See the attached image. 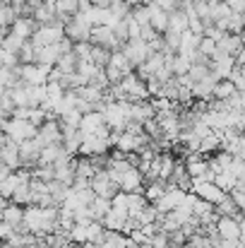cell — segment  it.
Segmentation results:
<instances>
[{"instance_id": "obj_1", "label": "cell", "mask_w": 245, "mask_h": 248, "mask_svg": "<svg viewBox=\"0 0 245 248\" xmlns=\"http://www.w3.org/2000/svg\"><path fill=\"white\" fill-rule=\"evenodd\" d=\"M0 128H2V135H10L17 145H22V142H27V140H34V138L39 135V128H36L34 123L19 121V118H2Z\"/></svg>"}, {"instance_id": "obj_2", "label": "cell", "mask_w": 245, "mask_h": 248, "mask_svg": "<svg viewBox=\"0 0 245 248\" xmlns=\"http://www.w3.org/2000/svg\"><path fill=\"white\" fill-rule=\"evenodd\" d=\"M51 73L53 68L51 65H41V63H31V65H19V78L24 84H36V87H43L51 80Z\"/></svg>"}, {"instance_id": "obj_3", "label": "cell", "mask_w": 245, "mask_h": 248, "mask_svg": "<svg viewBox=\"0 0 245 248\" xmlns=\"http://www.w3.org/2000/svg\"><path fill=\"white\" fill-rule=\"evenodd\" d=\"M41 147H51V145H63V125L60 118H51L39 128V135L34 138Z\"/></svg>"}, {"instance_id": "obj_4", "label": "cell", "mask_w": 245, "mask_h": 248, "mask_svg": "<svg viewBox=\"0 0 245 248\" xmlns=\"http://www.w3.org/2000/svg\"><path fill=\"white\" fill-rule=\"evenodd\" d=\"M65 39V27L63 24H46V27H39V31L31 36V41L36 44V48H43V46H56Z\"/></svg>"}, {"instance_id": "obj_5", "label": "cell", "mask_w": 245, "mask_h": 248, "mask_svg": "<svg viewBox=\"0 0 245 248\" xmlns=\"http://www.w3.org/2000/svg\"><path fill=\"white\" fill-rule=\"evenodd\" d=\"M120 87H123V92L128 94V101H147V99H152L149 96V89H147V82L137 75V73H130L123 82H120Z\"/></svg>"}, {"instance_id": "obj_6", "label": "cell", "mask_w": 245, "mask_h": 248, "mask_svg": "<svg viewBox=\"0 0 245 248\" xmlns=\"http://www.w3.org/2000/svg\"><path fill=\"white\" fill-rule=\"evenodd\" d=\"M91 190L99 195V198H108V200H113L118 193H120V188H118V183L111 178V173L106 171V169H101V171H96V176L91 178Z\"/></svg>"}, {"instance_id": "obj_7", "label": "cell", "mask_w": 245, "mask_h": 248, "mask_svg": "<svg viewBox=\"0 0 245 248\" xmlns=\"http://www.w3.org/2000/svg\"><path fill=\"white\" fill-rule=\"evenodd\" d=\"M0 164L10 166L12 171H19L22 169V155H19V145L10 138V135H2L0 138Z\"/></svg>"}, {"instance_id": "obj_8", "label": "cell", "mask_w": 245, "mask_h": 248, "mask_svg": "<svg viewBox=\"0 0 245 248\" xmlns=\"http://www.w3.org/2000/svg\"><path fill=\"white\" fill-rule=\"evenodd\" d=\"M123 53L128 56V61L135 65V70L140 68V65H144L147 63V58L152 56V48H149V44H144L142 39H135V41H128L125 46H123Z\"/></svg>"}, {"instance_id": "obj_9", "label": "cell", "mask_w": 245, "mask_h": 248, "mask_svg": "<svg viewBox=\"0 0 245 248\" xmlns=\"http://www.w3.org/2000/svg\"><path fill=\"white\" fill-rule=\"evenodd\" d=\"M91 44L94 46H103L108 51H123V44L118 41L113 27H94L91 31Z\"/></svg>"}, {"instance_id": "obj_10", "label": "cell", "mask_w": 245, "mask_h": 248, "mask_svg": "<svg viewBox=\"0 0 245 248\" xmlns=\"http://www.w3.org/2000/svg\"><path fill=\"white\" fill-rule=\"evenodd\" d=\"M185 190H180L178 186H173V183H168V190H166V195H163L161 200L157 202V210L161 212V215H168V212H173V210H178L180 205H183V200H185Z\"/></svg>"}, {"instance_id": "obj_11", "label": "cell", "mask_w": 245, "mask_h": 248, "mask_svg": "<svg viewBox=\"0 0 245 248\" xmlns=\"http://www.w3.org/2000/svg\"><path fill=\"white\" fill-rule=\"evenodd\" d=\"M120 190L123 193H144V186H147V181H144V173L137 169V166H132L130 171H125L123 176H120Z\"/></svg>"}, {"instance_id": "obj_12", "label": "cell", "mask_w": 245, "mask_h": 248, "mask_svg": "<svg viewBox=\"0 0 245 248\" xmlns=\"http://www.w3.org/2000/svg\"><path fill=\"white\" fill-rule=\"evenodd\" d=\"M41 152H43V147L36 142V140H27V142H22L19 145V155H22V169H36V166L41 164Z\"/></svg>"}, {"instance_id": "obj_13", "label": "cell", "mask_w": 245, "mask_h": 248, "mask_svg": "<svg viewBox=\"0 0 245 248\" xmlns=\"http://www.w3.org/2000/svg\"><path fill=\"white\" fill-rule=\"evenodd\" d=\"M192 193L197 195V198H202V200H207V202H212V205H219L221 200H226V193L214 183V181H204V183H195L192 186Z\"/></svg>"}, {"instance_id": "obj_14", "label": "cell", "mask_w": 245, "mask_h": 248, "mask_svg": "<svg viewBox=\"0 0 245 248\" xmlns=\"http://www.w3.org/2000/svg\"><path fill=\"white\" fill-rule=\"evenodd\" d=\"M91 27L86 24V22H82V19H70L68 24H65V36L70 39V41H75V44H86V41H91Z\"/></svg>"}, {"instance_id": "obj_15", "label": "cell", "mask_w": 245, "mask_h": 248, "mask_svg": "<svg viewBox=\"0 0 245 248\" xmlns=\"http://www.w3.org/2000/svg\"><path fill=\"white\" fill-rule=\"evenodd\" d=\"M216 234L226 241H238L241 239V219L236 217H221L216 222Z\"/></svg>"}, {"instance_id": "obj_16", "label": "cell", "mask_w": 245, "mask_h": 248, "mask_svg": "<svg viewBox=\"0 0 245 248\" xmlns=\"http://www.w3.org/2000/svg\"><path fill=\"white\" fill-rule=\"evenodd\" d=\"M108 125H106V116L101 113V111H94V113H86L84 118H82V125L80 130L84 133V138L86 135H99L101 130H106Z\"/></svg>"}, {"instance_id": "obj_17", "label": "cell", "mask_w": 245, "mask_h": 248, "mask_svg": "<svg viewBox=\"0 0 245 248\" xmlns=\"http://www.w3.org/2000/svg\"><path fill=\"white\" fill-rule=\"evenodd\" d=\"M82 145H84V133L77 128H65L63 125V147L68 150V155H80Z\"/></svg>"}, {"instance_id": "obj_18", "label": "cell", "mask_w": 245, "mask_h": 248, "mask_svg": "<svg viewBox=\"0 0 245 248\" xmlns=\"http://www.w3.org/2000/svg\"><path fill=\"white\" fill-rule=\"evenodd\" d=\"M2 222L12 224L17 232H24V207H19L14 202L2 205Z\"/></svg>"}, {"instance_id": "obj_19", "label": "cell", "mask_w": 245, "mask_h": 248, "mask_svg": "<svg viewBox=\"0 0 245 248\" xmlns=\"http://www.w3.org/2000/svg\"><path fill=\"white\" fill-rule=\"evenodd\" d=\"M216 84H219V78L212 73L207 80H202V82H197L195 87H192L195 99H197V101H212V99H214V89H216Z\"/></svg>"}, {"instance_id": "obj_20", "label": "cell", "mask_w": 245, "mask_h": 248, "mask_svg": "<svg viewBox=\"0 0 245 248\" xmlns=\"http://www.w3.org/2000/svg\"><path fill=\"white\" fill-rule=\"evenodd\" d=\"M152 118H157V111H154L152 101H135V104H132V116H130L132 123L144 125V123L152 121Z\"/></svg>"}, {"instance_id": "obj_21", "label": "cell", "mask_w": 245, "mask_h": 248, "mask_svg": "<svg viewBox=\"0 0 245 248\" xmlns=\"http://www.w3.org/2000/svg\"><path fill=\"white\" fill-rule=\"evenodd\" d=\"M216 46H219V51H224V53H229V56H238V53L245 48L241 34H226Z\"/></svg>"}, {"instance_id": "obj_22", "label": "cell", "mask_w": 245, "mask_h": 248, "mask_svg": "<svg viewBox=\"0 0 245 248\" xmlns=\"http://www.w3.org/2000/svg\"><path fill=\"white\" fill-rule=\"evenodd\" d=\"M216 212H219V217H236V219L245 222V212H241L238 202H236L231 195H226V200H221V202L216 205Z\"/></svg>"}, {"instance_id": "obj_23", "label": "cell", "mask_w": 245, "mask_h": 248, "mask_svg": "<svg viewBox=\"0 0 245 248\" xmlns=\"http://www.w3.org/2000/svg\"><path fill=\"white\" fill-rule=\"evenodd\" d=\"M147 207H149V200L144 198V193H128V210L132 219H137Z\"/></svg>"}, {"instance_id": "obj_24", "label": "cell", "mask_w": 245, "mask_h": 248, "mask_svg": "<svg viewBox=\"0 0 245 248\" xmlns=\"http://www.w3.org/2000/svg\"><path fill=\"white\" fill-rule=\"evenodd\" d=\"M175 159H173V155L171 152H163L159 155V181L163 183H171V178H173V171H175Z\"/></svg>"}, {"instance_id": "obj_25", "label": "cell", "mask_w": 245, "mask_h": 248, "mask_svg": "<svg viewBox=\"0 0 245 248\" xmlns=\"http://www.w3.org/2000/svg\"><path fill=\"white\" fill-rule=\"evenodd\" d=\"M60 56H63V53H60L58 44H56V46H43V48H39V58H36V63L56 68V65H58V61H60Z\"/></svg>"}, {"instance_id": "obj_26", "label": "cell", "mask_w": 245, "mask_h": 248, "mask_svg": "<svg viewBox=\"0 0 245 248\" xmlns=\"http://www.w3.org/2000/svg\"><path fill=\"white\" fill-rule=\"evenodd\" d=\"M166 190H168V183H163V181H152V183L144 186V198L149 200V205H157L163 195H166Z\"/></svg>"}, {"instance_id": "obj_27", "label": "cell", "mask_w": 245, "mask_h": 248, "mask_svg": "<svg viewBox=\"0 0 245 248\" xmlns=\"http://www.w3.org/2000/svg\"><path fill=\"white\" fill-rule=\"evenodd\" d=\"M168 29H171V31H175V34L187 31V29H190V17H187L183 10L171 12V17H168Z\"/></svg>"}, {"instance_id": "obj_28", "label": "cell", "mask_w": 245, "mask_h": 248, "mask_svg": "<svg viewBox=\"0 0 245 248\" xmlns=\"http://www.w3.org/2000/svg\"><path fill=\"white\" fill-rule=\"evenodd\" d=\"M89 207H91V212H94V219H96V222H103L106 215L113 210V200H108V198H99V195H96V200H94Z\"/></svg>"}, {"instance_id": "obj_29", "label": "cell", "mask_w": 245, "mask_h": 248, "mask_svg": "<svg viewBox=\"0 0 245 248\" xmlns=\"http://www.w3.org/2000/svg\"><path fill=\"white\" fill-rule=\"evenodd\" d=\"M214 183L226 193V195H231L236 188H238V178L231 173V171H224V173H219V176H214Z\"/></svg>"}, {"instance_id": "obj_30", "label": "cell", "mask_w": 245, "mask_h": 248, "mask_svg": "<svg viewBox=\"0 0 245 248\" xmlns=\"http://www.w3.org/2000/svg\"><path fill=\"white\" fill-rule=\"evenodd\" d=\"M0 22H2V36H7L10 29H12V24L17 22V15H14L12 5H7V2L0 5Z\"/></svg>"}, {"instance_id": "obj_31", "label": "cell", "mask_w": 245, "mask_h": 248, "mask_svg": "<svg viewBox=\"0 0 245 248\" xmlns=\"http://www.w3.org/2000/svg\"><path fill=\"white\" fill-rule=\"evenodd\" d=\"M233 94H238V87L231 82V80H219L216 84V89H214V99L216 101H226V99H231Z\"/></svg>"}, {"instance_id": "obj_32", "label": "cell", "mask_w": 245, "mask_h": 248, "mask_svg": "<svg viewBox=\"0 0 245 248\" xmlns=\"http://www.w3.org/2000/svg\"><path fill=\"white\" fill-rule=\"evenodd\" d=\"M77 65H80V58L75 56V53H68V56H60V61H58V70L63 73V75H75L77 73Z\"/></svg>"}, {"instance_id": "obj_33", "label": "cell", "mask_w": 245, "mask_h": 248, "mask_svg": "<svg viewBox=\"0 0 245 248\" xmlns=\"http://www.w3.org/2000/svg\"><path fill=\"white\" fill-rule=\"evenodd\" d=\"M108 10L113 12V17H115L118 22H123V19H128V17H132V10H135V7H132L130 2H125V0H113Z\"/></svg>"}, {"instance_id": "obj_34", "label": "cell", "mask_w": 245, "mask_h": 248, "mask_svg": "<svg viewBox=\"0 0 245 248\" xmlns=\"http://www.w3.org/2000/svg\"><path fill=\"white\" fill-rule=\"evenodd\" d=\"M36 58H39L36 44H34V41H24V46H22V51H19V63H22V65H31V63H36Z\"/></svg>"}, {"instance_id": "obj_35", "label": "cell", "mask_w": 245, "mask_h": 248, "mask_svg": "<svg viewBox=\"0 0 245 248\" xmlns=\"http://www.w3.org/2000/svg\"><path fill=\"white\" fill-rule=\"evenodd\" d=\"M111 65H115L118 70H123L125 75H130V73H135V65L128 61V56L123 53V51H113V58H111Z\"/></svg>"}, {"instance_id": "obj_36", "label": "cell", "mask_w": 245, "mask_h": 248, "mask_svg": "<svg viewBox=\"0 0 245 248\" xmlns=\"http://www.w3.org/2000/svg\"><path fill=\"white\" fill-rule=\"evenodd\" d=\"M111 58H113V51H108V48H103V46H94L91 61H94L99 68H106V65L111 63Z\"/></svg>"}, {"instance_id": "obj_37", "label": "cell", "mask_w": 245, "mask_h": 248, "mask_svg": "<svg viewBox=\"0 0 245 248\" xmlns=\"http://www.w3.org/2000/svg\"><path fill=\"white\" fill-rule=\"evenodd\" d=\"M12 202L19 207H29L31 205V186H19L12 195Z\"/></svg>"}, {"instance_id": "obj_38", "label": "cell", "mask_w": 245, "mask_h": 248, "mask_svg": "<svg viewBox=\"0 0 245 248\" xmlns=\"http://www.w3.org/2000/svg\"><path fill=\"white\" fill-rule=\"evenodd\" d=\"M132 19L144 29V27H149L152 24V12H149V7L147 5H137L135 10H132Z\"/></svg>"}, {"instance_id": "obj_39", "label": "cell", "mask_w": 245, "mask_h": 248, "mask_svg": "<svg viewBox=\"0 0 245 248\" xmlns=\"http://www.w3.org/2000/svg\"><path fill=\"white\" fill-rule=\"evenodd\" d=\"M0 108H2V118H12L14 116L17 104L12 101V94L7 89H2V94H0Z\"/></svg>"}, {"instance_id": "obj_40", "label": "cell", "mask_w": 245, "mask_h": 248, "mask_svg": "<svg viewBox=\"0 0 245 248\" xmlns=\"http://www.w3.org/2000/svg\"><path fill=\"white\" fill-rule=\"evenodd\" d=\"M233 17V10L226 5V2H216L214 5V10H212V22L216 24V22H224V19H231Z\"/></svg>"}, {"instance_id": "obj_41", "label": "cell", "mask_w": 245, "mask_h": 248, "mask_svg": "<svg viewBox=\"0 0 245 248\" xmlns=\"http://www.w3.org/2000/svg\"><path fill=\"white\" fill-rule=\"evenodd\" d=\"M180 36H183V34H175V31L168 29V31L163 34V41H166V51H163V53H175V56H178V51H180Z\"/></svg>"}, {"instance_id": "obj_42", "label": "cell", "mask_w": 245, "mask_h": 248, "mask_svg": "<svg viewBox=\"0 0 245 248\" xmlns=\"http://www.w3.org/2000/svg\"><path fill=\"white\" fill-rule=\"evenodd\" d=\"M216 150H221V135L219 133H212L209 138H204L202 140V155H212V152H216Z\"/></svg>"}, {"instance_id": "obj_43", "label": "cell", "mask_w": 245, "mask_h": 248, "mask_svg": "<svg viewBox=\"0 0 245 248\" xmlns=\"http://www.w3.org/2000/svg\"><path fill=\"white\" fill-rule=\"evenodd\" d=\"M22 46H24V41H22L19 36H14V34L2 36V51H10V53H17V56H19Z\"/></svg>"}, {"instance_id": "obj_44", "label": "cell", "mask_w": 245, "mask_h": 248, "mask_svg": "<svg viewBox=\"0 0 245 248\" xmlns=\"http://www.w3.org/2000/svg\"><path fill=\"white\" fill-rule=\"evenodd\" d=\"M82 118H84V113L75 108V111H70V113H65V116L60 118V125H65V128H77V130H80Z\"/></svg>"}, {"instance_id": "obj_45", "label": "cell", "mask_w": 245, "mask_h": 248, "mask_svg": "<svg viewBox=\"0 0 245 248\" xmlns=\"http://www.w3.org/2000/svg\"><path fill=\"white\" fill-rule=\"evenodd\" d=\"M212 75V68L209 65H192V70H190V80H192V84H197V82H202V80H207Z\"/></svg>"}, {"instance_id": "obj_46", "label": "cell", "mask_w": 245, "mask_h": 248, "mask_svg": "<svg viewBox=\"0 0 245 248\" xmlns=\"http://www.w3.org/2000/svg\"><path fill=\"white\" fill-rule=\"evenodd\" d=\"M34 178H39V181H43V183L56 181V166H36V169H34Z\"/></svg>"}, {"instance_id": "obj_47", "label": "cell", "mask_w": 245, "mask_h": 248, "mask_svg": "<svg viewBox=\"0 0 245 248\" xmlns=\"http://www.w3.org/2000/svg\"><path fill=\"white\" fill-rule=\"evenodd\" d=\"M68 236H70V241H72L75 246H84V244L89 241V239H86V227H84V224H75V229H72Z\"/></svg>"}, {"instance_id": "obj_48", "label": "cell", "mask_w": 245, "mask_h": 248, "mask_svg": "<svg viewBox=\"0 0 245 248\" xmlns=\"http://www.w3.org/2000/svg\"><path fill=\"white\" fill-rule=\"evenodd\" d=\"M91 51H94V44L86 41V44H75V56L80 61H91Z\"/></svg>"}, {"instance_id": "obj_49", "label": "cell", "mask_w": 245, "mask_h": 248, "mask_svg": "<svg viewBox=\"0 0 245 248\" xmlns=\"http://www.w3.org/2000/svg\"><path fill=\"white\" fill-rule=\"evenodd\" d=\"M149 101H152V106H154V111H157V113L173 111V108H175V104H173V101H168V99H163V96H154V99H149Z\"/></svg>"}, {"instance_id": "obj_50", "label": "cell", "mask_w": 245, "mask_h": 248, "mask_svg": "<svg viewBox=\"0 0 245 248\" xmlns=\"http://www.w3.org/2000/svg\"><path fill=\"white\" fill-rule=\"evenodd\" d=\"M229 80L238 87V92H245V68L243 65H236V70L231 73V78H229Z\"/></svg>"}, {"instance_id": "obj_51", "label": "cell", "mask_w": 245, "mask_h": 248, "mask_svg": "<svg viewBox=\"0 0 245 248\" xmlns=\"http://www.w3.org/2000/svg\"><path fill=\"white\" fill-rule=\"evenodd\" d=\"M113 210L115 212H123V215H130V210H128V193H118L115 198H113Z\"/></svg>"}, {"instance_id": "obj_52", "label": "cell", "mask_w": 245, "mask_h": 248, "mask_svg": "<svg viewBox=\"0 0 245 248\" xmlns=\"http://www.w3.org/2000/svg\"><path fill=\"white\" fill-rule=\"evenodd\" d=\"M231 173L238 178V183L245 181V159L243 157H236V159H233V164H231Z\"/></svg>"}, {"instance_id": "obj_53", "label": "cell", "mask_w": 245, "mask_h": 248, "mask_svg": "<svg viewBox=\"0 0 245 248\" xmlns=\"http://www.w3.org/2000/svg\"><path fill=\"white\" fill-rule=\"evenodd\" d=\"M200 51L207 56V58H214V53L219 51V46H216V41H212V39H202V44H200Z\"/></svg>"}, {"instance_id": "obj_54", "label": "cell", "mask_w": 245, "mask_h": 248, "mask_svg": "<svg viewBox=\"0 0 245 248\" xmlns=\"http://www.w3.org/2000/svg\"><path fill=\"white\" fill-rule=\"evenodd\" d=\"M17 236V229L12 227V224H7V222H2L0 224V239H2V244H7V241H12Z\"/></svg>"}, {"instance_id": "obj_55", "label": "cell", "mask_w": 245, "mask_h": 248, "mask_svg": "<svg viewBox=\"0 0 245 248\" xmlns=\"http://www.w3.org/2000/svg\"><path fill=\"white\" fill-rule=\"evenodd\" d=\"M161 36H163V34H159V31H157L152 24L142 29V41H144V44H154V41H159Z\"/></svg>"}, {"instance_id": "obj_56", "label": "cell", "mask_w": 245, "mask_h": 248, "mask_svg": "<svg viewBox=\"0 0 245 248\" xmlns=\"http://www.w3.org/2000/svg\"><path fill=\"white\" fill-rule=\"evenodd\" d=\"M231 198L238 202V207H241V212H245V181H241L238 183V188L231 193Z\"/></svg>"}, {"instance_id": "obj_57", "label": "cell", "mask_w": 245, "mask_h": 248, "mask_svg": "<svg viewBox=\"0 0 245 248\" xmlns=\"http://www.w3.org/2000/svg\"><path fill=\"white\" fill-rule=\"evenodd\" d=\"M233 12H245V0H224Z\"/></svg>"}, {"instance_id": "obj_58", "label": "cell", "mask_w": 245, "mask_h": 248, "mask_svg": "<svg viewBox=\"0 0 245 248\" xmlns=\"http://www.w3.org/2000/svg\"><path fill=\"white\" fill-rule=\"evenodd\" d=\"M91 2H94V7H101V10H108L113 0H91Z\"/></svg>"}, {"instance_id": "obj_59", "label": "cell", "mask_w": 245, "mask_h": 248, "mask_svg": "<svg viewBox=\"0 0 245 248\" xmlns=\"http://www.w3.org/2000/svg\"><path fill=\"white\" fill-rule=\"evenodd\" d=\"M80 7L82 10H89V7H94V2L91 0H80Z\"/></svg>"}, {"instance_id": "obj_60", "label": "cell", "mask_w": 245, "mask_h": 248, "mask_svg": "<svg viewBox=\"0 0 245 248\" xmlns=\"http://www.w3.org/2000/svg\"><path fill=\"white\" fill-rule=\"evenodd\" d=\"M238 157H243L245 159V135L241 138V155H238Z\"/></svg>"}, {"instance_id": "obj_61", "label": "cell", "mask_w": 245, "mask_h": 248, "mask_svg": "<svg viewBox=\"0 0 245 248\" xmlns=\"http://www.w3.org/2000/svg\"><path fill=\"white\" fill-rule=\"evenodd\" d=\"M241 241L245 244V222H241Z\"/></svg>"}, {"instance_id": "obj_62", "label": "cell", "mask_w": 245, "mask_h": 248, "mask_svg": "<svg viewBox=\"0 0 245 248\" xmlns=\"http://www.w3.org/2000/svg\"><path fill=\"white\" fill-rule=\"evenodd\" d=\"M137 248H157V246H154V244L149 241V244H142V246H137Z\"/></svg>"}, {"instance_id": "obj_63", "label": "cell", "mask_w": 245, "mask_h": 248, "mask_svg": "<svg viewBox=\"0 0 245 248\" xmlns=\"http://www.w3.org/2000/svg\"><path fill=\"white\" fill-rule=\"evenodd\" d=\"M125 2H130L132 7H137V5H140V0H125Z\"/></svg>"}, {"instance_id": "obj_64", "label": "cell", "mask_w": 245, "mask_h": 248, "mask_svg": "<svg viewBox=\"0 0 245 248\" xmlns=\"http://www.w3.org/2000/svg\"><path fill=\"white\" fill-rule=\"evenodd\" d=\"M241 36H243V46H245V31H243V34H241Z\"/></svg>"}]
</instances>
